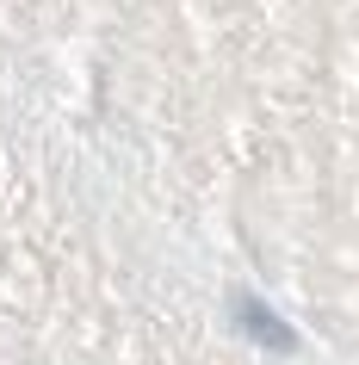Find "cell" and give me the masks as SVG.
Here are the masks:
<instances>
[{"label": "cell", "instance_id": "1", "mask_svg": "<svg viewBox=\"0 0 359 365\" xmlns=\"http://www.w3.org/2000/svg\"><path fill=\"white\" fill-rule=\"evenodd\" d=\"M236 316H242V328H248V334H254L261 346H291V328H285V322H279V316H273L266 304L242 297V304H236Z\"/></svg>", "mask_w": 359, "mask_h": 365}]
</instances>
